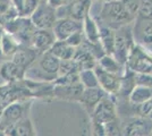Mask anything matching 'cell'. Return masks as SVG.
Listing matches in <instances>:
<instances>
[{
	"instance_id": "4fadbf2b",
	"label": "cell",
	"mask_w": 152,
	"mask_h": 136,
	"mask_svg": "<svg viewBox=\"0 0 152 136\" xmlns=\"http://www.w3.org/2000/svg\"><path fill=\"white\" fill-rule=\"evenodd\" d=\"M83 30V22L73 20L69 17L58 18L56 24L52 27V31L57 40H66L73 33Z\"/></svg>"
},
{
	"instance_id": "7a4b0ae2",
	"label": "cell",
	"mask_w": 152,
	"mask_h": 136,
	"mask_svg": "<svg viewBox=\"0 0 152 136\" xmlns=\"http://www.w3.org/2000/svg\"><path fill=\"white\" fill-rule=\"evenodd\" d=\"M100 20L102 22L101 25L117 30L133 23L135 17L127 10L121 0H104L100 8Z\"/></svg>"
},
{
	"instance_id": "ac0fdd59",
	"label": "cell",
	"mask_w": 152,
	"mask_h": 136,
	"mask_svg": "<svg viewBox=\"0 0 152 136\" xmlns=\"http://www.w3.org/2000/svg\"><path fill=\"white\" fill-rule=\"evenodd\" d=\"M83 33L88 42L100 43V25L91 14L83 20Z\"/></svg>"
},
{
	"instance_id": "603a6c76",
	"label": "cell",
	"mask_w": 152,
	"mask_h": 136,
	"mask_svg": "<svg viewBox=\"0 0 152 136\" xmlns=\"http://www.w3.org/2000/svg\"><path fill=\"white\" fill-rule=\"evenodd\" d=\"M19 41L13 34L8 32H4L2 35V42H1V51H2V57H12L15 52L18 50L20 47Z\"/></svg>"
},
{
	"instance_id": "7c38bea8",
	"label": "cell",
	"mask_w": 152,
	"mask_h": 136,
	"mask_svg": "<svg viewBox=\"0 0 152 136\" xmlns=\"http://www.w3.org/2000/svg\"><path fill=\"white\" fill-rule=\"evenodd\" d=\"M125 135L128 136H148L152 134V119L146 117L132 118L126 126L121 129Z\"/></svg>"
},
{
	"instance_id": "836d02e7",
	"label": "cell",
	"mask_w": 152,
	"mask_h": 136,
	"mask_svg": "<svg viewBox=\"0 0 152 136\" xmlns=\"http://www.w3.org/2000/svg\"><path fill=\"white\" fill-rule=\"evenodd\" d=\"M5 84H7V82L4 79V77L0 75V86H2V85H5Z\"/></svg>"
},
{
	"instance_id": "6da1fadb",
	"label": "cell",
	"mask_w": 152,
	"mask_h": 136,
	"mask_svg": "<svg viewBox=\"0 0 152 136\" xmlns=\"http://www.w3.org/2000/svg\"><path fill=\"white\" fill-rule=\"evenodd\" d=\"M60 59L50 51H45L35 59L25 71V78L40 83H50L58 77Z\"/></svg>"
},
{
	"instance_id": "4316f807",
	"label": "cell",
	"mask_w": 152,
	"mask_h": 136,
	"mask_svg": "<svg viewBox=\"0 0 152 136\" xmlns=\"http://www.w3.org/2000/svg\"><path fill=\"white\" fill-rule=\"evenodd\" d=\"M136 110L139 112V116L152 119V97L142 103L136 104Z\"/></svg>"
},
{
	"instance_id": "d590c367",
	"label": "cell",
	"mask_w": 152,
	"mask_h": 136,
	"mask_svg": "<svg viewBox=\"0 0 152 136\" xmlns=\"http://www.w3.org/2000/svg\"><path fill=\"white\" fill-rule=\"evenodd\" d=\"M40 1H42V0H40Z\"/></svg>"
},
{
	"instance_id": "cb8c5ba5",
	"label": "cell",
	"mask_w": 152,
	"mask_h": 136,
	"mask_svg": "<svg viewBox=\"0 0 152 136\" xmlns=\"http://www.w3.org/2000/svg\"><path fill=\"white\" fill-rule=\"evenodd\" d=\"M80 76V82L84 86V89L88 87H99V81L95 75V71L93 68L90 69H82L78 73Z\"/></svg>"
},
{
	"instance_id": "e0dca14e",
	"label": "cell",
	"mask_w": 152,
	"mask_h": 136,
	"mask_svg": "<svg viewBox=\"0 0 152 136\" xmlns=\"http://www.w3.org/2000/svg\"><path fill=\"white\" fill-rule=\"evenodd\" d=\"M5 135L10 136H26V135H35V130L33 127V124L31 123L28 117H24L17 123L9 126L8 128L4 130Z\"/></svg>"
},
{
	"instance_id": "5bb4252c",
	"label": "cell",
	"mask_w": 152,
	"mask_h": 136,
	"mask_svg": "<svg viewBox=\"0 0 152 136\" xmlns=\"http://www.w3.org/2000/svg\"><path fill=\"white\" fill-rule=\"evenodd\" d=\"M0 75L7 83H16L25 78V69L13 60H6L0 65Z\"/></svg>"
},
{
	"instance_id": "8fae6325",
	"label": "cell",
	"mask_w": 152,
	"mask_h": 136,
	"mask_svg": "<svg viewBox=\"0 0 152 136\" xmlns=\"http://www.w3.org/2000/svg\"><path fill=\"white\" fill-rule=\"evenodd\" d=\"M56 35L52 28H35L30 39V45L34 48L39 55L49 51L56 41Z\"/></svg>"
},
{
	"instance_id": "7402d4cb",
	"label": "cell",
	"mask_w": 152,
	"mask_h": 136,
	"mask_svg": "<svg viewBox=\"0 0 152 136\" xmlns=\"http://www.w3.org/2000/svg\"><path fill=\"white\" fill-rule=\"evenodd\" d=\"M100 43L104 53L113 55L115 47V30L106 25H100Z\"/></svg>"
},
{
	"instance_id": "f1b7e54d",
	"label": "cell",
	"mask_w": 152,
	"mask_h": 136,
	"mask_svg": "<svg viewBox=\"0 0 152 136\" xmlns=\"http://www.w3.org/2000/svg\"><path fill=\"white\" fill-rule=\"evenodd\" d=\"M104 126V133L106 135H121V124H119V119L113 120L110 123H107L103 125Z\"/></svg>"
},
{
	"instance_id": "4dcf8cb0",
	"label": "cell",
	"mask_w": 152,
	"mask_h": 136,
	"mask_svg": "<svg viewBox=\"0 0 152 136\" xmlns=\"http://www.w3.org/2000/svg\"><path fill=\"white\" fill-rule=\"evenodd\" d=\"M51 7H53V8H59V7L64 6V5H66V4H68L70 0H45Z\"/></svg>"
},
{
	"instance_id": "d6986e66",
	"label": "cell",
	"mask_w": 152,
	"mask_h": 136,
	"mask_svg": "<svg viewBox=\"0 0 152 136\" xmlns=\"http://www.w3.org/2000/svg\"><path fill=\"white\" fill-rule=\"evenodd\" d=\"M49 51L60 60H67L74 58L76 48L69 45L65 40H56Z\"/></svg>"
},
{
	"instance_id": "44dd1931",
	"label": "cell",
	"mask_w": 152,
	"mask_h": 136,
	"mask_svg": "<svg viewBox=\"0 0 152 136\" xmlns=\"http://www.w3.org/2000/svg\"><path fill=\"white\" fill-rule=\"evenodd\" d=\"M98 65L106 71L117 74V75H121V76L125 71V68H123L124 65L121 64L113 55H108V53H104L103 56H101L98 59Z\"/></svg>"
},
{
	"instance_id": "e575fe53",
	"label": "cell",
	"mask_w": 152,
	"mask_h": 136,
	"mask_svg": "<svg viewBox=\"0 0 152 136\" xmlns=\"http://www.w3.org/2000/svg\"><path fill=\"white\" fill-rule=\"evenodd\" d=\"M93 1H94V0H93ZM96 1H99V0H96ZM102 1H104V0H102Z\"/></svg>"
},
{
	"instance_id": "d4e9b609",
	"label": "cell",
	"mask_w": 152,
	"mask_h": 136,
	"mask_svg": "<svg viewBox=\"0 0 152 136\" xmlns=\"http://www.w3.org/2000/svg\"><path fill=\"white\" fill-rule=\"evenodd\" d=\"M136 18L152 20V0H140Z\"/></svg>"
},
{
	"instance_id": "9a60e30c",
	"label": "cell",
	"mask_w": 152,
	"mask_h": 136,
	"mask_svg": "<svg viewBox=\"0 0 152 136\" xmlns=\"http://www.w3.org/2000/svg\"><path fill=\"white\" fill-rule=\"evenodd\" d=\"M109 95L104 90H102L101 87H88L84 89L81 94V97L78 99V101L85 107V109L88 110H93L95 105L98 104L99 101H101L103 97Z\"/></svg>"
},
{
	"instance_id": "277c9868",
	"label": "cell",
	"mask_w": 152,
	"mask_h": 136,
	"mask_svg": "<svg viewBox=\"0 0 152 136\" xmlns=\"http://www.w3.org/2000/svg\"><path fill=\"white\" fill-rule=\"evenodd\" d=\"M125 66L136 74L152 75V53L137 43H134Z\"/></svg>"
},
{
	"instance_id": "2e32d148",
	"label": "cell",
	"mask_w": 152,
	"mask_h": 136,
	"mask_svg": "<svg viewBox=\"0 0 152 136\" xmlns=\"http://www.w3.org/2000/svg\"><path fill=\"white\" fill-rule=\"evenodd\" d=\"M38 57V51L34 48H32L31 45H20L18 50L12 56V60L26 71V68L32 65Z\"/></svg>"
},
{
	"instance_id": "5b68a950",
	"label": "cell",
	"mask_w": 152,
	"mask_h": 136,
	"mask_svg": "<svg viewBox=\"0 0 152 136\" xmlns=\"http://www.w3.org/2000/svg\"><path fill=\"white\" fill-rule=\"evenodd\" d=\"M93 0H70L68 4L57 8L58 18L69 17L73 20L83 22L91 12Z\"/></svg>"
},
{
	"instance_id": "ba28073f",
	"label": "cell",
	"mask_w": 152,
	"mask_h": 136,
	"mask_svg": "<svg viewBox=\"0 0 152 136\" xmlns=\"http://www.w3.org/2000/svg\"><path fill=\"white\" fill-rule=\"evenodd\" d=\"M116 119H118L116 104L108 95L99 101L93 110L91 111V120L94 124L104 125Z\"/></svg>"
},
{
	"instance_id": "8992f818",
	"label": "cell",
	"mask_w": 152,
	"mask_h": 136,
	"mask_svg": "<svg viewBox=\"0 0 152 136\" xmlns=\"http://www.w3.org/2000/svg\"><path fill=\"white\" fill-rule=\"evenodd\" d=\"M27 104L28 103L22 102V100H18L4 108L0 112V132H4L9 126L20 120L22 118L27 117V110L30 108V105Z\"/></svg>"
},
{
	"instance_id": "52a82bcc",
	"label": "cell",
	"mask_w": 152,
	"mask_h": 136,
	"mask_svg": "<svg viewBox=\"0 0 152 136\" xmlns=\"http://www.w3.org/2000/svg\"><path fill=\"white\" fill-rule=\"evenodd\" d=\"M30 18L35 28H52L58 20L57 10L45 0H42Z\"/></svg>"
},
{
	"instance_id": "3957f363",
	"label": "cell",
	"mask_w": 152,
	"mask_h": 136,
	"mask_svg": "<svg viewBox=\"0 0 152 136\" xmlns=\"http://www.w3.org/2000/svg\"><path fill=\"white\" fill-rule=\"evenodd\" d=\"M134 43L135 42H134L132 23L115 30V47L113 56L121 64L126 65L128 55H129Z\"/></svg>"
},
{
	"instance_id": "f546056e",
	"label": "cell",
	"mask_w": 152,
	"mask_h": 136,
	"mask_svg": "<svg viewBox=\"0 0 152 136\" xmlns=\"http://www.w3.org/2000/svg\"><path fill=\"white\" fill-rule=\"evenodd\" d=\"M121 1L124 4V6L127 8V10L136 18V15H137V10H139L140 6V0H121Z\"/></svg>"
},
{
	"instance_id": "1f68e13d",
	"label": "cell",
	"mask_w": 152,
	"mask_h": 136,
	"mask_svg": "<svg viewBox=\"0 0 152 136\" xmlns=\"http://www.w3.org/2000/svg\"><path fill=\"white\" fill-rule=\"evenodd\" d=\"M10 2L16 7V9L18 10V14H19V10H20V8H22V6H23L24 0H10Z\"/></svg>"
},
{
	"instance_id": "484cf974",
	"label": "cell",
	"mask_w": 152,
	"mask_h": 136,
	"mask_svg": "<svg viewBox=\"0 0 152 136\" xmlns=\"http://www.w3.org/2000/svg\"><path fill=\"white\" fill-rule=\"evenodd\" d=\"M39 4H40V0H24L23 6L19 10V16L30 17L32 14L34 13V10L37 9Z\"/></svg>"
},
{
	"instance_id": "9c48e42d",
	"label": "cell",
	"mask_w": 152,
	"mask_h": 136,
	"mask_svg": "<svg viewBox=\"0 0 152 136\" xmlns=\"http://www.w3.org/2000/svg\"><path fill=\"white\" fill-rule=\"evenodd\" d=\"M133 25L134 41L152 53V20L135 18Z\"/></svg>"
},
{
	"instance_id": "d6a6232c",
	"label": "cell",
	"mask_w": 152,
	"mask_h": 136,
	"mask_svg": "<svg viewBox=\"0 0 152 136\" xmlns=\"http://www.w3.org/2000/svg\"><path fill=\"white\" fill-rule=\"evenodd\" d=\"M4 32H5V28H4V26L0 25V59L2 58V51H1V42H2V35H4Z\"/></svg>"
},
{
	"instance_id": "83f0119b",
	"label": "cell",
	"mask_w": 152,
	"mask_h": 136,
	"mask_svg": "<svg viewBox=\"0 0 152 136\" xmlns=\"http://www.w3.org/2000/svg\"><path fill=\"white\" fill-rule=\"evenodd\" d=\"M67 43L74 48H77L82 44L83 42L85 41V36H84V33H83V30L81 31H77V32L73 33L72 35H69L67 39L65 40Z\"/></svg>"
},
{
	"instance_id": "ffe728a7",
	"label": "cell",
	"mask_w": 152,
	"mask_h": 136,
	"mask_svg": "<svg viewBox=\"0 0 152 136\" xmlns=\"http://www.w3.org/2000/svg\"><path fill=\"white\" fill-rule=\"evenodd\" d=\"M152 97V87L149 85L143 84H136L134 86V89L131 91V93L128 94V101L129 103L140 104L144 102L146 100Z\"/></svg>"
},
{
	"instance_id": "30bf717a",
	"label": "cell",
	"mask_w": 152,
	"mask_h": 136,
	"mask_svg": "<svg viewBox=\"0 0 152 136\" xmlns=\"http://www.w3.org/2000/svg\"><path fill=\"white\" fill-rule=\"evenodd\" d=\"M93 69H94L95 75L98 77V81H99V85L102 90H104L110 95H116L119 93L121 79V75H117V74H114V73H110V71L103 69L102 67L98 65V63Z\"/></svg>"
}]
</instances>
